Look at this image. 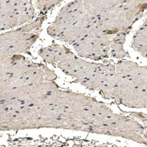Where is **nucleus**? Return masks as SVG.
<instances>
[{"label":"nucleus","instance_id":"1","mask_svg":"<svg viewBox=\"0 0 147 147\" xmlns=\"http://www.w3.org/2000/svg\"><path fill=\"white\" fill-rule=\"evenodd\" d=\"M63 0H34L36 7L41 13H45Z\"/></svg>","mask_w":147,"mask_h":147}]
</instances>
